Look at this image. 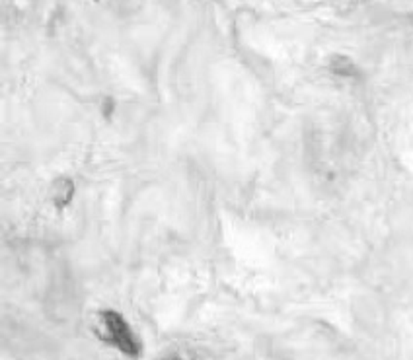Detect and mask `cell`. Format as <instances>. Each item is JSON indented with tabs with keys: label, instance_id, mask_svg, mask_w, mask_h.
<instances>
[{
	"label": "cell",
	"instance_id": "1",
	"mask_svg": "<svg viewBox=\"0 0 413 360\" xmlns=\"http://www.w3.org/2000/svg\"><path fill=\"white\" fill-rule=\"evenodd\" d=\"M102 321H104V327H106L107 337H109V341L111 345H115L119 351L127 354V356H139V352H141V345L137 341V337L131 331V327L129 324L125 321L123 317L119 316L117 312H104L102 314Z\"/></svg>",
	"mask_w": 413,
	"mask_h": 360
}]
</instances>
